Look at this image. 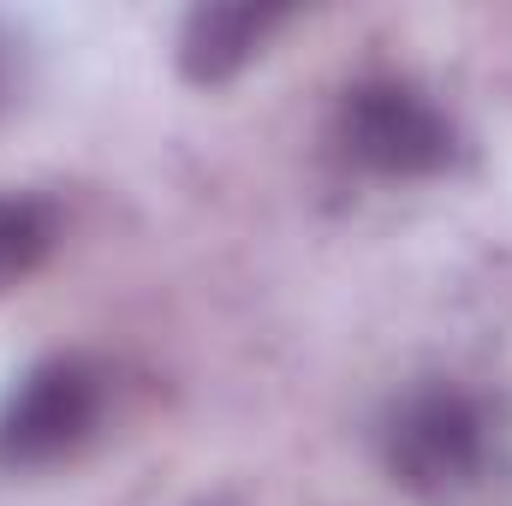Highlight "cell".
Returning a JSON list of instances; mask_svg holds the SVG:
<instances>
[{
  "instance_id": "1",
  "label": "cell",
  "mask_w": 512,
  "mask_h": 506,
  "mask_svg": "<svg viewBox=\"0 0 512 506\" xmlns=\"http://www.w3.org/2000/svg\"><path fill=\"white\" fill-rule=\"evenodd\" d=\"M382 453L411 495L453 501L483 489L501 465V417L483 393L459 381H423L387 411Z\"/></svg>"
},
{
  "instance_id": "2",
  "label": "cell",
  "mask_w": 512,
  "mask_h": 506,
  "mask_svg": "<svg viewBox=\"0 0 512 506\" xmlns=\"http://www.w3.org/2000/svg\"><path fill=\"white\" fill-rule=\"evenodd\" d=\"M340 149L376 179H435L459 155V126L417 84L370 78L340 102Z\"/></svg>"
},
{
  "instance_id": "3",
  "label": "cell",
  "mask_w": 512,
  "mask_h": 506,
  "mask_svg": "<svg viewBox=\"0 0 512 506\" xmlns=\"http://www.w3.org/2000/svg\"><path fill=\"white\" fill-rule=\"evenodd\" d=\"M102 417V376L84 358H48L0 405V465L36 471L90 441Z\"/></svg>"
},
{
  "instance_id": "4",
  "label": "cell",
  "mask_w": 512,
  "mask_h": 506,
  "mask_svg": "<svg viewBox=\"0 0 512 506\" xmlns=\"http://www.w3.org/2000/svg\"><path fill=\"white\" fill-rule=\"evenodd\" d=\"M280 6H197L179 30V72L203 90L239 78L251 54L280 30Z\"/></svg>"
},
{
  "instance_id": "5",
  "label": "cell",
  "mask_w": 512,
  "mask_h": 506,
  "mask_svg": "<svg viewBox=\"0 0 512 506\" xmlns=\"http://www.w3.org/2000/svg\"><path fill=\"white\" fill-rule=\"evenodd\" d=\"M54 251V209L24 191H0V286H18L36 274V262Z\"/></svg>"
},
{
  "instance_id": "6",
  "label": "cell",
  "mask_w": 512,
  "mask_h": 506,
  "mask_svg": "<svg viewBox=\"0 0 512 506\" xmlns=\"http://www.w3.org/2000/svg\"><path fill=\"white\" fill-rule=\"evenodd\" d=\"M12 84H18V42L0 30V108L12 102Z\"/></svg>"
}]
</instances>
